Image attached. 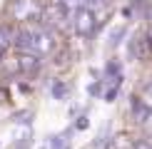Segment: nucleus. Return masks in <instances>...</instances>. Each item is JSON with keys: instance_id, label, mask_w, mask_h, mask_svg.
Listing matches in <instances>:
<instances>
[{"instance_id": "5", "label": "nucleus", "mask_w": 152, "mask_h": 149, "mask_svg": "<svg viewBox=\"0 0 152 149\" xmlns=\"http://www.w3.org/2000/svg\"><path fill=\"white\" fill-rule=\"evenodd\" d=\"M10 45H12V33L5 27V25H0V55L8 52Z\"/></svg>"}, {"instance_id": "4", "label": "nucleus", "mask_w": 152, "mask_h": 149, "mask_svg": "<svg viewBox=\"0 0 152 149\" xmlns=\"http://www.w3.org/2000/svg\"><path fill=\"white\" fill-rule=\"evenodd\" d=\"M18 67L23 72H37L40 70V57L37 55H30V52H20L18 55Z\"/></svg>"}, {"instance_id": "7", "label": "nucleus", "mask_w": 152, "mask_h": 149, "mask_svg": "<svg viewBox=\"0 0 152 149\" xmlns=\"http://www.w3.org/2000/svg\"><path fill=\"white\" fill-rule=\"evenodd\" d=\"M53 149H70V139H67V134L58 137V139L53 142Z\"/></svg>"}, {"instance_id": "9", "label": "nucleus", "mask_w": 152, "mask_h": 149, "mask_svg": "<svg viewBox=\"0 0 152 149\" xmlns=\"http://www.w3.org/2000/svg\"><path fill=\"white\" fill-rule=\"evenodd\" d=\"M145 92H147V95H152V77L147 80V85H145Z\"/></svg>"}, {"instance_id": "1", "label": "nucleus", "mask_w": 152, "mask_h": 149, "mask_svg": "<svg viewBox=\"0 0 152 149\" xmlns=\"http://www.w3.org/2000/svg\"><path fill=\"white\" fill-rule=\"evenodd\" d=\"M12 45H18L20 52H30V55H50L55 50V37L50 30L45 27H30V30H20L18 35H12Z\"/></svg>"}, {"instance_id": "8", "label": "nucleus", "mask_w": 152, "mask_h": 149, "mask_svg": "<svg viewBox=\"0 0 152 149\" xmlns=\"http://www.w3.org/2000/svg\"><path fill=\"white\" fill-rule=\"evenodd\" d=\"M53 95L58 97V99H62V97L67 95V87L62 85V82H55V87H53Z\"/></svg>"}, {"instance_id": "10", "label": "nucleus", "mask_w": 152, "mask_h": 149, "mask_svg": "<svg viewBox=\"0 0 152 149\" xmlns=\"http://www.w3.org/2000/svg\"><path fill=\"white\" fill-rule=\"evenodd\" d=\"M135 149H152L150 144H145V142H140V144H135Z\"/></svg>"}, {"instance_id": "3", "label": "nucleus", "mask_w": 152, "mask_h": 149, "mask_svg": "<svg viewBox=\"0 0 152 149\" xmlns=\"http://www.w3.org/2000/svg\"><path fill=\"white\" fill-rule=\"evenodd\" d=\"M95 25H97V17L90 8H80L72 12V27L77 35H92Z\"/></svg>"}, {"instance_id": "2", "label": "nucleus", "mask_w": 152, "mask_h": 149, "mask_svg": "<svg viewBox=\"0 0 152 149\" xmlns=\"http://www.w3.org/2000/svg\"><path fill=\"white\" fill-rule=\"evenodd\" d=\"M10 15L15 20H20V22H30V20H37L42 15V10H40V5L35 0H12Z\"/></svg>"}, {"instance_id": "6", "label": "nucleus", "mask_w": 152, "mask_h": 149, "mask_svg": "<svg viewBox=\"0 0 152 149\" xmlns=\"http://www.w3.org/2000/svg\"><path fill=\"white\" fill-rule=\"evenodd\" d=\"M87 3H90V0H60V5H62V8H70L72 12L75 10H80V8H87Z\"/></svg>"}]
</instances>
